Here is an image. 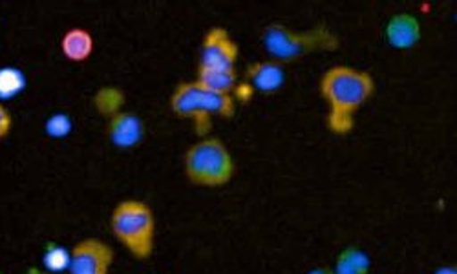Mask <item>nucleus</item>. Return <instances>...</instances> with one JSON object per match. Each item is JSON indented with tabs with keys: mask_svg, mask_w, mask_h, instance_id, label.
<instances>
[{
	"mask_svg": "<svg viewBox=\"0 0 457 274\" xmlns=\"http://www.w3.org/2000/svg\"><path fill=\"white\" fill-rule=\"evenodd\" d=\"M240 46L227 28L212 26L205 31L200 46L198 68H237Z\"/></svg>",
	"mask_w": 457,
	"mask_h": 274,
	"instance_id": "7",
	"label": "nucleus"
},
{
	"mask_svg": "<svg viewBox=\"0 0 457 274\" xmlns=\"http://www.w3.org/2000/svg\"><path fill=\"white\" fill-rule=\"evenodd\" d=\"M26 87V77L19 68L0 70V99L19 95Z\"/></svg>",
	"mask_w": 457,
	"mask_h": 274,
	"instance_id": "14",
	"label": "nucleus"
},
{
	"mask_svg": "<svg viewBox=\"0 0 457 274\" xmlns=\"http://www.w3.org/2000/svg\"><path fill=\"white\" fill-rule=\"evenodd\" d=\"M94 108L101 117H112L116 115L118 112L125 110L127 104V95L121 88L118 87H103L94 94Z\"/></svg>",
	"mask_w": 457,
	"mask_h": 274,
	"instance_id": "13",
	"label": "nucleus"
},
{
	"mask_svg": "<svg viewBox=\"0 0 457 274\" xmlns=\"http://www.w3.org/2000/svg\"><path fill=\"white\" fill-rule=\"evenodd\" d=\"M13 130V115L10 108L0 101V141H4Z\"/></svg>",
	"mask_w": 457,
	"mask_h": 274,
	"instance_id": "17",
	"label": "nucleus"
},
{
	"mask_svg": "<svg viewBox=\"0 0 457 274\" xmlns=\"http://www.w3.org/2000/svg\"><path fill=\"white\" fill-rule=\"evenodd\" d=\"M110 232L136 260L145 262L156 251L158 223L152 207L136 198L121 200L110 212Z\"/></svg>",
	"mask_w": 457,
	"mask_h": 274,
	"instance_id": "2",
	"label": "nucleus"
},
{
	"mask_svg": "<svg viewBox=\"0 0 457 274\" xmlns=\"http://www.w3.org/2000/svg\"><path fill=\"white\" fill-rule=\"evenodd\" d=\"M195 81L211 92L233 95L238 87V71L237 68H198Z\"/></svg>",
	"mask_w": 457,
	"mask_h": 274,
	"instance_id": "12",
	"label": "nucleus"
},
{
	"mask_svg": "<svg viewBox=\"0 0 457 274\" xmlns=\"http://www.w3.org/2000/svg\"><path fill=\"white\" fill-rule=\"evenodd\" d=\"M43 260H45V269L54 272V274H59V272H66L68 269V262H70V251L57 245V244H48L46 249H45V254H43Z\"/></svg>",
	"mask_w": 457,
	"mask_h": 274,
	"instance_id": "15",
	"label": "nucleus"
},
{
	"mask_svg": "<svg viewBox=\"0 0 457 274\" xmlns=\"http://www.w3.org/2000/svg\"><path fill=\"white\" fill-rule=\"evenodd\" d=\"M245 85L253 92H258L263 95L277 94L286 85L284 64L273 59L251 62L245 68Z\"/></svg>",
	"mask_w": 457,
	"mask_h": 274,
	"instance_id": "9",
	"label": "nucleus"
},
{
	"mask_svg": "<svg viewBox=\"0 0 457 274\" xmlns=\"http://www.w3.org/2000/svg\"><path fill=\"white\" fill-rule=\"evenodd\" d=\"M333 272H335V274H368V272L357 269L342 253H340L338 258H337V265H335Z\"/></svg>",
	"mask_w": 457,
	"mask_h": 274,
	"instance_id": "18",
	"label": "nucleus"
},
{
	"mask_svg": "<svg viewBox=\"0 0 457 274\" xmlns=\"http://www.w3.org/2000/svg\"><path fill=\"white\" fill-rule=\"evenodd\" d=\"M262 46L270 59L287 64L317 52H335L340 46V38L324 24L310 29H291L282 22H273L262 31Z\"/></svg>",
	"mask_w": 457,
	"mask_h": 274,
	"instance_id": "3",
	"label": "nucleus"
},
{
	"mask_svg": "<svg viewBox=\"0 0 457 274\" xmlns=\"http://www.w3.org/2000/svg\"><path fill=\"white\" fill-rule=\"evenodd\" d=\"M46 132L52 137H64L71 132V120L64 113H55L46 123Z\"/></svg>",
	"mask_w": 457,
	"mask_h": 274,
	"instance_id": "16",
	"label": "nucleus"
},
{
	"mask_svg": "<svg viewBox=\"0 0 457 274\" xmlns=\"http://www.w3.org/2000/svg\"><path fill=\"white\" fill-rule=\"evenodd\" d=\"M0 274H6V272H3V270H0Z\"/></svg>",
	"mask_w": 457,
	"mask_h": 274,
	"instance_id": "22",
	"label": "nucleus"
},
{
	"mask_svg": "<svg viewBox=\"0 0 457 274\" xmlns=\"http://www.w3.org/2000/svg\"><path fill=\"white\" fill-rule=\"evenodd\" d=\"M113 258V249L101 238H83L70 249L66 274H110Z\"/></svg>",
	"mask_w": 457,
	"mask_h": 274,
	"instance_id": "6",
	"label": "nucleus"
},
{
	"mask_svg": "<svg viewBox=\"0 0 457 274\" xmlns=\"http://www.w3.org/2000/svg\"><path fill=\"white\" fill-rule=\"evenodd\" d=\"M432 274H457V267L455 265H441Z\"/></svg>",
	"mask_w": 457,
	"mask_h": 274,
	"instance_id": "19",
	"label": "nucleus"
},
{
	"mask_svg": "<svg viewBox=\"0 0 457 274\" xmlns=\"http://www.w3.org/2000/svg\"><path fill=\"white\" fill-rule=\"evenodd\" d=\"M96 50L94 35L87 28H70L61 37V52L66 61L73 64L87 62Z\"/></svg>",
	"mask_w": 457,
	"mask_h": 274,
	"instance_id": "11",
	"label": "nucleus"
},
{
	"mask_svg": "<svg viewBox=\"0 0 457 274\" xmlns=\"http://www.w3.org/2000/svg\"><path fill=\"white\" fill-rule=\"evenodd\" d=\"M26 274H54V272L46 270L45 267H37V265H33V267H29V269L26 270Z\"/></svg>",
	"mask_w": 457,
	"mask_h": 274,
	"instance_id": "20",
	"label": "nucleus"
},
{
	"mask_svg": "<svg viewBox=\"0 0 457 274\" xmlns=\"http://www.w3.org/2000/svg\"><path fill=\"white\" fill-rule=\"evenodd\" d=\"M106 136L112 146L120 150H132L143 143L146 127L136 112L121 110L106 120Z\"/></svg>",
	"mask_w": 457,
	"mask_h": 274,
	"instance_id": "8",
	"label": "nucleus"
},
{
	"mask_svg": "<svg viewBox=\"0 0 457 274\" xmlns=\"http://www.w3.org/2000/svg\"><path fill=\"white\" fill-rule=\"evenodd\" d=\"M169 108L178 120L193 123L204 137L209 134L214 117L233 120L237 115V99L235 95L211 92L196 81H181L169 97Z\"/></svg>",
	"mask_w": 457,
	"mask_h": 274,
	"instance_id": "4",
	"label": "nucleus"
},
{
	"mask_svg": "<svg viewBox=\"0 0 457 274\" xmlns=\"http://www.w3.org/2000/svg\"><path fill=\"white\" fill-rule=\"evenodd\" d=\"M308 274H331V269L329 267H319V269L310 270Z\"/></svg>",
	"mask_w": 457,
	"mask_h": 274,
	"instance_id": "21",
	"label": "nucleus"
},
{
	"mask_svg": "<svg viewBox=\"0 0 457 274\" xmlns=\"http://www.w3.org/2000/svg\"><path fill=\"white\" fill-rule=\"evenodd\" d=\"M319 92L328 104V130L333 136L345 137L353 132L357 113L373 97L375 79L366 70L335 64L322 73Z\"/></svg>",
	"mask_w": 457,
	"mask_h": 274,
	"instance_id": "1",
	"label": "nucleus"
},
{
	"mask_svg": "<svg viewBox=\"0 0 457 274\" xmlns=\"http://www.w3.org/2000/svg\"><path fill=\"white\" fill-rule=\"evenodd\" d=\"M421 22L411 13H395L386 22L385 37L394 50H411L421 41Z\"/></svg>",
	"mask_w": 457,
	"mask_h": 274,
	"instance_id": "10",
	"label": "nucleus"
},
{
	"mask_svg": "<svg viewBox=\"0 0 457 274\" xmlns=\"http://www.w3.org/2000/svg\"><path fill=\"white\" fill-rule=\"evenodd\" d=\"M237 163L228 146L214 136H204L183 155L187 181L200 188H221L233 181Z\"/></svg>",
	"mask_w": 457,
	"mask_h": 274,
	"instance_id": "5",
	"label": "nucleus"
}]
</instances>
